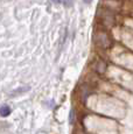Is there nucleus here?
I'll list each match as a JSON object with an SVG mask.
<instances>
[{
	"label": "nucleus",
	"instance_id": "f257e3e1",
	"mask_svg": "<svg viewBox=\"0 0 133 134\" xmlns=\"http://www.w3.org/2000/svg\"><path fill=\"white\" fill-rule=\"evenodd\" d=\"M96 42H97V44H99L101 47H103V48H107L110 44H111V42H110L107 35L104 34V33H99V34H97Z\"/></svg>",
	"mask_w": 133,
	"mask_h": 134
},
{
	"label": "nucleus",
	"instance_id": "7ed1b4c3",
	"mask_svg": "<svg viewBox=\"0 0 133 134\" xmlns=\"http://www.w3.org/2000/svg\"><path fill=\"white\" fill-rule=\"evenodd\" d=\"M29 90V86H22V87H19V89H16V90H14L13 92L11 93V97H14V96H16V94H20V93H24V92H26Z\"/></svg>",
	"mask_w": 133,
	"mask_h": 134
},
{
	"label": "nucleus",
	"instance_id": "20e7f679",
	"mask_svg": "<svg viewBox=\"0 0 133 134\" xmlns=\"http://www.w3.org/2000/svg\"><path fill=\"white\" fill-rule=\"evenodd\" d=\"M70 122L73 124L74 122V111L71 110V112H70Z\"/></svg>",
	"mask_w": 133,
	"mask_h": 134
},
{
	"label": "nucleus",
	"instance_id": "423d86ee",
	"mask_svg": "<svg viewBox=\"0 0 133 134\" xmlns=\"http://www.w3.org/2000/svg\"><path fill=\"white\" fill-rule=\"evenodd\" d=\"M53 2H55V4H60L61 2V0H52Z\"/></svg>",
	"mask_w": 133,
	"mask_h": 134
},
{
	"label": "nucleus",
	"instance_id": "f03ea898",
	"mask_svg": "<svg viewBox=\"0 0 133 134\" xmlns=\"http://www.w3.org/2000/svg\"><path fill=\"white\" fill-rule=\"evenodd\" d=\"M11 112H12V110H11V107H9L8 105H2V106L0 107V115L4 117V118L11 114Z\"/></svg>",
	"mask_w": 133,
	"mask_h": 134
},
{
	"label": "nucleus",
	"instance_id": "0eeeda50",
	"mask_svg": "<svg viewBox=\"0 0 133 134\" xmlns=\"http://www.w3.org/2000/svg\"><path fill=\"white\" fill-rule=\"evenodd\" d=\"M83 1H84V2H85V4H90V2H91V1H92V0H83Z\"/></svg>",
	"mask_w": 133,
	"mask_h": 134
},
{
	"label": "nucleus",
	"instance_id": "39448f33",
	"mask_svg": "<svg viewBox=\"0 0 133 134\" xmlns=\"http://www.w3.org/2000/svg\"><path fill=\"white\" fill-rule=\"evenodd\" d=\"M64 4H68V6L71 5V0H64Z\"/></svg>",
	"mask_w": 133,
	"mask_h": 134
}]
</instances>
